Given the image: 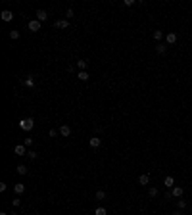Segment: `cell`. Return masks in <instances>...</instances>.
I'll return each instance as SVG.
<instances>
[{"mask_svg": "<svg viewBox=\"0 0 192 215\" xmlns=\"http://www.w3.org/2000/svg\"><path fill=\"white\" fill-rule=\"evenodd\" d=\"M27 29H29L31 33H37V31H40V21H39V19H33V21L27 23Z\"/></svg>", "mask_w": 192, "mask_h": 215, "instance_id": "2", "label": "cell"}, {"mask_svg": "<svg viewBox=\"0 0 192 215\" xmlns=\"http://www.w3.org/2000/svg\"><path fill=\"white\" fill-rule=\"evenodd\" d=\"M96 200H106V192L104 190H98L96 192Z\"/></svg>", "mask_w": 192, "mask_h": 215, "instance_id": "23", "label": "cell"}, {"mask_svg": "<svg viewBox=\"0 0 192 215\" xmlns=\"http://www.w3.org/2000/svg\"><path fill=\"white\" fill-rule=\"evenodd\" d=\"M14 192L18 194V196H19V194H23V192H25V184H23V182H15V184H14Z\"/></svg>", "mask_w": 192, "mask_h": 215, "instance_id": "8", "label": "cell"}, {"mask_svg": "<svg viewBox=\"0 0 192 215\" xmlns=\"http://www.w3.org/2000/svg\"><path fill=\"white\" fill-rule=\"evenodd\" d=\"M12 206H15V208H18V206H21V200H19V198H15V200H12Z\"/></svg>", "mask_w": 192, "mask_h": 215, "instance_id": "26", "label": "cell"}, {"mask_svg": "<svg viewBox=\"0 0 192 215\" xmlns=\"http://www.w3.org/2000/svg\"><path fill=\"white\" fill-rule=\"evenodd\" d=\"M77 77H79L81 81H88V73L87 71H79V75H77Z\"/></svg>", "mask_w": 192, "mask_h": 215, "instance_id": "22", "label": "cell"}, {"mask_svg": "<svg viewBox=\"0 0 192 215\" xmlns=\"http://www.w3.org/2000/svg\"><path fill=\"white\" fill-rule=\"evenodd\" d=\"M100 144H102V138H98V136H91V138H88V146H91V148H98Z\"/></svg>", "mask_w": 192, "mask_h": 215, "instance_id": "6", "label": "cell"}, {"mask_svg": "<svg viewBox=\"0 0 192 215\" xmlns=\"http://www.w3.org/2000/svg\"><path fill=\"white\" fill-rule=\"evenodd\" d=\"M48 135L54 138V136H58V131H56V129H50V133H48Z\"/></svg>", "mask_w": 192, "mask_h": 215, "instance_id": "28", "label": "cell"}, {"mask_svg": "<svg viewBox=\"0 0 192 215\" xmlns=\"http://www.w3.org/2000/svg\"><path fill=\"white\" fill-rule=\"evenodd\" d=\"M46 17H48V14H46L44 10H37V19H39L40 23H42V21H46Z\"/></svg>", "mask_w": 192, "mask_h": 215, "instance_id": "11", "label": "cell"}, {"mask_svg": "<svg viewBox=\"0 0 192 215\" xmlns=\"http://www.w3.org/2000/svg\"><path fill=\"white\" fill-rule=\"evenodd\" d=\"M65 17H67V19H69V17H73V10H71V8H69V10L65 12Z\"/></svg>", "mask_w": 192, "mask_h": 215, "instance_id": "29", "label": "cell"}, {"mask_svg": "<svg viewBox=\"0 0 192 215\" xmlns=\"http://www.w3.org/2000/svg\"><path fill=\"white\" fill-rule=\"evenodd\" d=\"M12 215H18V213H15V211H12Z\"/></svg>", "mask_w": 192, "mask_h": 215, "instance_id": "32", "label": "cell"}, {"mask_svg": "<svg viewBox=\"0 0 192 215\" xmlns=\"http://www.w3.org/2000/svg\"><path fill=\"white\" fill-rule=\"evenodd\" d=\"M148 196H150V198H156V196H158V188H156V186H150Z\"/></svg>", "mask_w": 192, "mask_h": 215, "instance_id": "18", "label": "cell"}, {"mask_svg": "<svg viewBox=\"0 0 192 215\" xmlns=\"http://www.w3.org/2000/svg\"><path fill=\"white\" fill-rule=\"evenodd\" d=\"M94 215H108V211H106V208H96Z\"/></svg>", "mask_w": 192, "mask_h": 215, "instance_id": "24", "label": "cell"}, {"mask_svg": "<svg viewBox=\"0 0 192 215\" xmlns=\"http://www.w3.org/2000/svg\"><path fill=\"white\" fill-rule=\"evenodd\" d=\"M23 144H25V146H31L33 144V138H25V140H23Z\"/></svg>", "mask_w": 192, "mask_h": 215, "instance_id": "30", "label": "cell"}, {"mask_svg": "<svg viewBox=\"0 0 192 215\" xmlns=\"http://www.w3.org/2000/svg\"><path fill=\"white\" fill-rule=\"evenodd\" d=\"M156 52H158V54H165L167 46H165V44H156Z\"/></svg>", "mask_w": 192, "mask_h": 215, "instance_id": "16", "label": "cell"}, {"mask_svg": "<svg viewBox=\"0 0 192 215\" xmlns=\"http://www.w3.org/2000/svg\"><path fill=\"white\" fill-rule=\"evenodd\" d=\"M19 36H21V35H19V31H10V39L12 40H18Z\"/></svg>", "mask_w": 192, "mask_h": 215, "instance_id": "21", "label": "cell"}, {"mask_svg": "<svg viewBox=\"0 0 192 215\" xmlns=\"http://www.w3.org/2000/svg\"><path fill=\"white\" fill-rule=\"evenodd\" d=\"M37 156H39V152H35V150H29V152H27V157H29V160H37Z\"/></svg>", "mask_w": 192, "mask_h": 215, "instance_id": "20", "label": "cell"}, {"mask_svg": "<svg viewBox=\"0 0 192 215\" xmlns=\"http://www.w3.org/2000/svg\"><path fill=\"white\" fill-rule=\"evenodd\" d=\"M177 208L179 209H186V202L185 200H177Z\"/></svg>", "mask_w": 192, "mask_h": 215, "instance_id": "25", "label": "cell"}, {"mask_svg": "<svg viewBox=\"0 0 192 215\" xmlns=\"http://www.w3.org/2000/svg\"><path fill=\"white\" fill-rule=\"evenodd\" d=\"M183 194H185V188H183V186H173V188H171V196L173 198H181Z\"/></svg>", "mask_w": 192, "mask_h": 215, "instance_id": "4", "label": "cell"}, {"mask_svg": "<svg viewBox=\"0 0 192 215\" xmlns=\"http://www.w3.org/2000/svg\"><path fill=\"white\" fill-rule=\"evenodd\" d=\"M75 66L79 67L81 71H87V66H88V63H87V60H77V62H75Z\"/></svg>", "mask_w": 192, "mask_h": 215, "instance_id": "13", "label": "cell"}, {"mask_svg": "<svg viewBox=\"0 0 192 215\" xmlns=\"http://www.w3.org/2000/svg\"><path fill=\"white\" fill-rule=\"evenodd\" d=\"M154 39H156V40H161L163 39V31H160V29H156V31H154Z\"/></svg>", "mask_w": 192, "mask_h": 215, "instance_id": "17", "label": "cell"}, {"mask_svg": "<svg viewBox=\"0 0 192 215\" xmlns=\"http://www.w3.org/2000/svg\"><path fill=\"white\" fill-rule=\"evenodd\" d=\"M18 173H19V175H27V165H18Z\"/></svg>", "mask_w": 192, "mask_h": 215, "instance_id": "19", "label": "cell"}, {"mask_svg": "<svg viewBox=\"0 0 192 215\" xmlns=\"http://www.w3.org/2000/svg\"><path fill=\"white\" fill-rule=\"evenodd\" d=\"M0 215H8V213H4V211H2V213H0Z\"/></svg>", "mask_w": 192, "mask_h": 215, "instance_id": "33", "label": "cell"}, {"mask_svg": "<svg viewBox=\"0 0 192 215\" xmlns=\"http://www.w3.org/2000/svg\"><path fill=\"white\" fill-rule=\"evenodd\" d=\"M60 135L62 136H69L71 135V127H69V125H62V127H60Z\"/></svg>", "mask_w": 192, "mask_h": 215, "instance_id": "10", "label": "cell"}, {"mask_svg": "<svg viewBox=\"0 0 192 215\" xmlns=\"http://www.w3.org/2000/svg\"><path fill=\"white\" fill-rule=\"evenodd\" d=\"M138 184H150V175H140L138 177Z\"/></svg>", "mask_w": 192, "mask_h": 215, "instance_id": "14", "label": "cell"}, {"mask_svg": "<svg viewBox=\"0 0 192 215\" xmlns=\"http://www.w3.org/2000/svg\"><path fill=\"white\" fill-rule=\"evenodd\" d=\"M19 127H21L23 131H31V129L35 127V119H33V117H27V119H21V121H19Z\"/></svg>", "mask_w": 192, "mask_h": 215, "instance_id": "1", "label": "cell"}, {"mask_svg": "<svg viewBox=\"0 0 192 215\" xmlns=\"http://www.w3.org/2000/svg\"><path fill=\"white\" fill-rule=\"evenodd\" d=\"M165 42L167 44H175L177 42V33H167L165 35Z\"/></svg>", "mask_w": 192, "mask_h": 215, "instance_id": "9", "label": "cell"}, {"mask_svg": "<svg viewBox=\"0 0 192 215\" xmlns=\"http://www.w3.org/2000/svg\"><path fill=\"white\" fill-rule=\"evenodd\" d=\"M54 27H56V29H67V27H69V21H67V19H56V21H54Z\"/></svg>", "mask_w": 192, "mask_h": 215, "instance_id": "5", "label": "cell"}, {"mask_svg": "<svg viewBox=\"0 0 192 215\" xmlns=\"http://www.w3.org/2000/svg\"><path fill=\"white\" fill-rule=\"evenodd\" d=\"M0 17H2V21H12V19H14V14H12L10 10H4L2 14H0Z\"/></svg>", "mask_w": 192, "mask_h": 215, "instance_id": "7", "label": "cell"}, {"mask_svg": "<svg viewBox=\"0 0 192 215\" xmlns=\"http://www.w3.org/2000/svg\"><path fill=\"white\" fill-rule=\"evenodd\" d=\"M14 152H15V156H27V152H29V150H27L25 144H18L14 148Z\"/></svg>", "mask_w": 192, "mask_h": 215, "instance_id": "3", "label": "cell"}, {"mask_svg": "<svg viewBox=\"0 0 192 215\" xmlns=\"http://www.w3.org/2000/svg\"><path fill=\"white\" fill-rule=\"evenodd\" d=\"M23 85H25L27 88H33V87H35V79H33V77L29 75V77H27L25 81H23Z\"/></svg>", "mask_w": 192, "mask_h": 215, "instance_id": "15", "label": "cell"}, {"mask_svg": "<svg viewBox=\"0 0 192 215\" xmlns=\"http://www.w3.org/2000/svg\"><path fill=\"white\" fill-rule=\"evenodd\" d=\"M6 188H8L6 182H0V192H6Z\"/></svg>", "mask_w": 192, "mask_h": 215, "instance_id": "27", "label": "cell"}, {"mask_svg": "<svg viewBox=\"0 0 192 215\" xmlns=\"http://www.w3.org/2000/svg\"><path fill=\"white\" fill-rule=\"evenodd\" d=\"M163 184H165L167 188H173V186H175V179H173L171 175H167V177H165V181H163Z\"/></svg>", "mask_w": 192, "mask_h": 215, "instance_id": "12", "label": "cell"}, {"mask_svg": "<svg viewBox=\"0 0 192 215\" xmlns=\"http://www.w3.org/2000/svg\"><path fill=\"white\" fill-rule=\"evenodd\" d=\"M175 215H183V211H177V213H175Z\"/></svg>", "mask_w": 192, "mask_h": 215, "instance_id": "31", "label": "cell"}]
</instances>
